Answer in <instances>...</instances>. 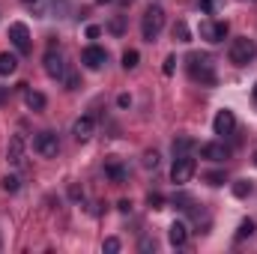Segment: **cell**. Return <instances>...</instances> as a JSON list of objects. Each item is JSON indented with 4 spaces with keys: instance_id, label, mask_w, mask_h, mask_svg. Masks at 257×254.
<instances>
[{
    "instance_id": "cell-27",
    "label": "cell",
    "mask_w": 257,
    "mask_h": 254,
    "mask_svg": "<svg viewBox=\"0 0 257 254\" xmlns=\"http://www.w3.org/2000/svg\"><path fill=\"white\" fill-rule=\"evenodd\" d=\"M102 248H105L108 254H117L120 251V239H117V236H108V239L102 242Z\"/></svg>"
},
{
    "instance_id": "cell-32",
    "label": "cell",
    "mask_w": 257,
    "mask_h": 254,
    "mask_svg": "<svg viewBox=\"0 0 257 254\" xmlns=\"http://www.w3.org/2000/svg\"><path fill=\"white\" fill-rule=\"evenodd\" d=\"M117 105H120V108H128V105H132V96H128V93H123V96L117 99Z\"/></svg>"
},
{
    "instance_id": "cell-24",
    "label": "cell",
    "mask_w": 257,
    "mask_h": 254,
    "mask_svg": "<svg viewBox=\"0 0 257 254\" xmlns=\"http://www.w3.org/2000/svg\"><path fill=\"white\" fill-rule=\"evenodd\" d=\"M233 194H236V197H248V194H251V183H248V180H236V183H233Z\"/></svg>"
},
{
    "instance_id": "cell-23",
    "label": "cell",
    "mask_w": 257,
    "mask_h": 254,
    "mask_svg": "<svg viewBox=\"0 0 257 254\" xmlns=\"http://www.w3.org/2000/svg\"><path fill=\"white\" fill-rule=\"evenodd\" d=\"M251 233H254V221H251V218H245V221L239 224V230H236V239H248Z\"/></svg>"
},
{
    "instance_id": "cell-11",
    "label": "cell",
    "mask_w": 257,
    "mask_h": 254,
    "mask_svg": "<svg viewBox=\"0 0 257 254\" xmlns=\"http://www.w3.org/2000/svg\"><path fill=\"white\" fill-rule=\"evenodd\" d=\"M6 162H9V165H21V162H24V135H12V138H9Z\"/></svg>"
},
{
    "instance_id": "cell-13",
    "label": "cell",
    "mask_w": 257,
    "mask_h": 254,
    "mask_svg": "<svg viewBox=\"0 0 257 254\" xmlns=\"http://www.w3.org/2000/svg\"><path fill=\"white\" fill-rule=\"evenodd\" d=\"M200 156L209 159V162H224V159L230 156V150H227L224 144H218V141H209V144L200 147Z\"/></svg>"
},
{
    "instance_id": "cell-26",
    "label": "cell",
    "mask_w": 257,
    "mask_h": 254,
    "mask_svg": "<svg viewBox=\"0 0 257 254\" xmlns=\"http://www.w3.org/2000/svg\"><path fill=\"white\" fill-rule=\"evenodd\" d=\"M144 168H159V153L156 150H147L144 153Z\"/></svg>"
},
{
    "instance_id": "cell-4",
    "label": "cell",
    "mask_w": 257,
    "mask_h": 254,
    "mask_svg": "<svg viewBox=\"0 0 257 254\" xmlns=\"http://www.w3.org/2000/svg\"><path fill=\"white\" fill-rule=\"evenodd\" d=\"M194 159L192 156H180V159H174V168H171V180L177 183V186H186L189 180L194 177Z\"/></svg>"
},
{
    "instance_id": "cell-25",
    "label": "cell",
    "mask_w": 257,
    "mask_h": 254,
    "mask_svg": "<svg viewBox=\"0 0 257 254\" xmlns=\"http://www.w3.org/2000/svg\"><path fill=\"white\" fill-rule=\"evenodd\" d=\"M0 189L9 191V194H15V191H18V177H3V180H0Z\"/></svg>"
},
{
    "instance_id": "cell-7",
    "label": "cell",
    "mask_w": 257,
    "mask_h": 254,
    "mask_svg": "<svg viewBox=\"0 0 257 254\" xmlns=\"http://www.w3.org/2000/svg\"><path fill=\"white\" fill-rule=\"evenodd\" d=\"M200 36L206 39V42H224V36H227V21H212V18H206V21H200Z\"/></svg>"
},
{
    "instance_id": "cell-6",
    "label": "cell",
    "mask_w": 257,
    "mask_h": 254,
    "mask_svg": "<svg viewBox=\"0 0 257 254\" xmlns=\"http://www.w3.org/2000/svg\"><path fill=\"white\" fill-rule=\"evenodd\" d=\"M9 39L18 48V54H30V30H27L24 21H12L9 24Z\"/></svg>"
},
{
    "instance_id": "cell-22",
    "label": "cell",
    "mask_w": 257,
    "mask_h": 254,
    "mask_svg": "<svg viewBox=\"0 0 257 254\" xmlns=\"http://www.w3.org/2000/svg\"><path fill=\"white\" fill-rule=\"evenodd\" d=\"M138 60H141V54H138L135 48L123 51V69H135V66H138Z\"/></svg>"
},
{
    "instance_id": "cell-9",
    "label": "cell",
    "mask_w": 257,
    "mask_h": 254,
    "mask_svg": "<svg viewBox=\"0 0 257 254\" xmlns=\"http://www.w3.org/2000/svg\"><path fill=\"white\" fill-rule=\"evenodd\" d=\"M212 129H215V135H230V132L236 129L233 111H230V108H221V111L215 114V120H212Z\"/></svg>"
},
{
    "instance_id": "cell-14",
    "label": "cell",
    "mask_w": 257,
    "mask_h": 254,
    "mask_svg": "<svg viewBox=\"0 0 257 254\" xmlns=\"http://www.w3.org/2000/svg\"><path fill=\"white\" fill-rule=\"evenodd\" d=\"M186 239H189V227H186L183 221H174L171 230H168V242H171L174 248H180V245H186Z\"/></svg>"
},
{
    "instance_id": "cell-17",
    "label": "cell",
    "mask_w": 257,
    "mask_h": 254,
    "mask_svg": "<svg viewBox=\"0 0 257 254\" xmlns=\"http://www.w3.org/2000/svg\"><path fill=\"white\" fill-rule=\"evenodd\" d=\"M197 147L192 138H177L174 141V159H180V156H192V150Z\"/></svg>"
},
{
    "instance_id": "cell-29",
    "label": "cell",
    "mask_w": 257,
    "mask_h": 254,
    "mask_svg": "<svg viewBox=\"0 0 257 254\" xmlns=\"http://www.w3.org/2000/svg\"><path fill=\"white\" fill-rule=\"evenodd\" d=\"M174 69H177V57L171 54V57L165 60V66H162V72H165V75H174Z\"/></svg>"
},
{
    "instance_id": "cell-20",
    "label": "cell",
    "mask_w": 257,
    "mask_h": 254,
    "mask_svg": "<svg viewBox=\"0 0 257 254\" xmlns=\"http://www.w3.org/2000/svg\"><path fill=\"white\" fill-rule=\"evenodd\" d=\"M200 9H203L206 15H218V12L224 9V0H200Z\"/></svg>"
},
{
    "instance_id": "cell-8",
    "label": "cell",
    "mask_w": 257,
    "mask_h": 254,
    "mask_svg": "<svg viewBox=\"0 0 257 254\" xmlns=\"http://www.w3.org/2000/svg\"><path fill=\"white\" fill-rule=\"evenodd\" d=\"M108 60V51L105 48H99V45H90V48H84L81 51V63L87 66V69H102Z\"/></svg>"
},
{
    "instance_id": "cell-35",
    "label": "cell",
    "mask_w": 257,
    "mask_h": 254,
    "mask_svg": "<svg viewBox=\"0 0 257 254\" xmlns=\"http://www.w3.org/2000/svg\"><path fill=\"white\" fill-rule=\"evenodd\" d=\"M117 206H120V212H128V209H132V203H128V200H120Z\"/></svg>"
},
{
    "instance_id": "cell-38",
    "label": "cell",
    "mask_w": 257,
    "mask_h": 254,
    "mask_svg": "<svg viewBox=\"0 0 257 254\" xmlns=\"http://www.w3.org/2000/svg\"><path fill=\"white\" fill-rule=\"evenodd\" d=\"M254 162H257V156H254Z\"/></svg>"
},
{
    "instance_id": "cell-30",
    "label": "cell",
    "mask_w": 257,
    "mask_h": 254,
    "mask_svg": "<svg viewBox=\"0 0 257 254\" xmlns=\"http://www.w3.org/2000/svg\"><path fill=\"white\" fill-rule=\"evenodd\" d=\"M147 203H150L153 209H162V203H165V197H162V194H150V197H147Z\"/></svg>"
},
{
    "instance_id": "cell-37",
    "label": "cell",
    "mask_w": 257,
    "mask_h": 254,
    "mask_svg": "<svg viewBox=\"0 0 257 254\" xmlns=\"http://www.w3.org/2000/svg\"><path fill=\"white\" fill-rule=\"evenodd\" d=\"M254 102H257V84H254Z\"/></svg>"
},
{
    "instance_id": "cell-10",
    "label": "cell",
    "mask_w": 257,
    "mask_h": 254,
    "mask_svg": "<svg viewBox=\"0 0 257 254\" xmlns=\"http://www.w3.org/2000/svg\"><path fill=\"white\" fill-rule=\"evenodd\" d=\"M45 72L54 78V81H63V75H66V66H63V57H60V51H48L45 54Z\"/></svg>"
},
{
    "instance_id": "cell-15",
    "label": "cell",
    "mask_w": 257,
    "mask_h": 254,
    "mask_svg": "<svg viewBox=\"0 0 257 254\" xmlns=\"http://www.w3.org/2000/svg\"><path fill=\"white\" fill-rule=\"evenodd\" d=\"M105 177L111 180V183H126L128 180V171L117 162V159H111V162H105Z\"/></svg>"
},
{
    "instance_id": "cell-33",
    "label": "cell",
    "mask_w": 257,
    "mask_h": 254,
    "mask_svg": "<svg viewBox=\"0 0 257 254\" xmlns=\"http://www.w3.org/2000/svg\"><path fill=\"white\" fill-rule=\"evenodd\" d=\"M99 33H102V30H99L96 24H90V27H87V36H90V39H99Z\"/></svg>"
},
{
    "instance_id": "cell-19",
    "label": "cell",
    "mask_w": 257,
    "mask_h": 254,
    "mask_svg": "<svg viewBox=\"0 0 257 254\" xmlns=\"http://www.w3.org/2000/svg\"><path fill=\"white\" fill-rule=\"evenodd\" d=\"M174 39L177 42H192V33H189V24L186 21H177L174 24Z\"/></svg>"
},
{
    "instance_id": "cell-5",
    "label": "cell",
    "mask_w": 257,
    "mask_h": 254,
    "mask_svg": "<svg viewBox=\"0 0 257 254\" xmlns=\"http://www.w3.org/2000/svg\"><path fill=\"white\" fill-rule=\"evenodd\" d=\"M33 147H36V153L45 156V159H54V156L60 153V141H57L54 132H39V135L33 138Z\"/></svg>"
},
{
    "instance_id": "cell-34",
    "label": "cell",
    "mask_w": 257,
    "mask_h": 254,
    "mask_svg": "<svg viewBox=\"0 0 257 254\" xmlns=\"http://www.w3.org/2000/svg\"><path fill=\"white\" fill-rule=\"evenodd\" d=\"M6 99H9V87H0V105H3Z\"/></svg>"
},
{
    "instance_id": "cell-16",
    "label": "cell",
    "mask_w": 257,
    "mask_h": 254,
    "mask_svg": "<svg viewBox=\"0 0 257 254\" xmlns=\"http://www.w3.org/2000/svg\"><path fill=\"white\" fill-rule=\"evenodd\" d=\"M24 105L30 108V111H45V105H48V99L39 93V90H24Z\"/></svg>"
},
{
    "instance_id": "cell-21",
    "label": "cell",
    "mask_w": 257,
    "mask_h": 254,
    "mask_svg": "<svg viewBox=\"0 0 257 254\" xmlns=\"http://www.w3.org/2000/svg\"><path fill=\"white\" fill-rule=\"evenodd\" d=\"M108 30H111L114 36H123V33H126V18H123V15H114L111 24H108Z\"/></svg>"
},
{
    "instance_id": "cell-28",
    "label": "cell",
    "mask_w": 257,
    "mask_h": 254,
    "mask_svg": "<svg viewBox=\"0 0 257 254\" xmlns=\"http://www.w3.org/2000/svg\"><path fill=\"white\" fill-rule=\"evenodd\" d=\"M203 180H206L209 186H221V183H224V174H221V171H209Z\"/></svg>"
},
{
    "instance_id": "cell-3",
    "label": "cell",
    "mask_w": 257,
    "mask_h": 254,
    "mask_svg": "<svg viewBox=\"0 0 257 254\" xmlns=\"http://www.w3.org/2000/svg\"><path fill=\"white\" fill-rule=\"evenodd\" d=\"M254 54H257V45H254V39H248V36L233 39L230 42V51H227V57H230L233 66H248L254 60Z\"/></svg>"
},
{
    "instance_id": "cell-36",
    "label": "cell",
    "mask_w": 257,
    "mask_h": 254,
    "mask_svg": "<svg viewBox=\"0 0 257 254\" xmlns=\"http://www.w3.org/2000/svg\"><path fill=\"white\" fill-rule=\"evenodd\" d=\"M96 3H102V6H105V3H114V0H96Z\"/></svg>"
},
{
    "instance_id": "cell-12",
    "label": "cell",
    "mask_w": 257,
    "mask_h": 254,
    "mask_svg": "<svg viewBox=\"0 0 257 254\" xmlns=\"http://www.w3.org/2000/svg\"><path fill=\"white\" fill-rule=\"evenodd\" d=\"M93 132H96V120L87 114V117H78L75 120V126H72V135H75V141H90L93 138Z\"/></svg>"
},
{
    "instance_id": "cell-2",
    "label": "cell",
    "mask_w": 257,
    "mask_h": 254,
    "mask_svg": "<svg viewBox=\"0 0 257 254\" xmlns=\"http://www.w3.org/2000/svg\"><path fill=\"white\" fill-rule=\"evenodd\" d=\"M162 27H165V9L156 6V3L147 6L144 21H141V36H144V42H156L159 33H162Z\"/></svg>"
},
{
    "instance_id": "cell-18",
    "label": "cell",
    "mask_w": 257,
    "mask_h": 254,
    "mask_svg": "<svg viewBox=\"0 0 257 254\" xmlns=\"http://www.w3.org/2000/svg\"><path fill=\"white\" fill-rule=\"evenodd\" d=\"M18 69V57L15 54H0V75H12Z\"/></svg>"
},
{
    "instance_id": "cell-31",
    "label": "cell",
    "mask_w": 257,
    "mask_h": 254,
    "mask_svg": "<svg viewBox=\"0 0 257 254\" xmlns=\"http://www.w3.org/2000/svg\"><path fill=\"white\" fill-rule=\"evenodd\" d=\"M63 78H66V87H69V90L78 87V75H75V72H69V75H63Z\"/></svg>"
},
{
    "instance_id": "cell-1",
    "label": "cell",
    "mask_w": 257,
    "mask_h": 254,
    "mask_svg": "<svg viewBox=\"0 0 257 254\" xmlns=\"http://www.w3.org/2000/svg\"><path fill=\"white\" fill-rule=\"evenodd\" d=\"M186 66H189V75L192 81H200L203 87H212L215 84V66H212V57L209 54H189L186 57Z\"/></svg>"
}]
</instances>
